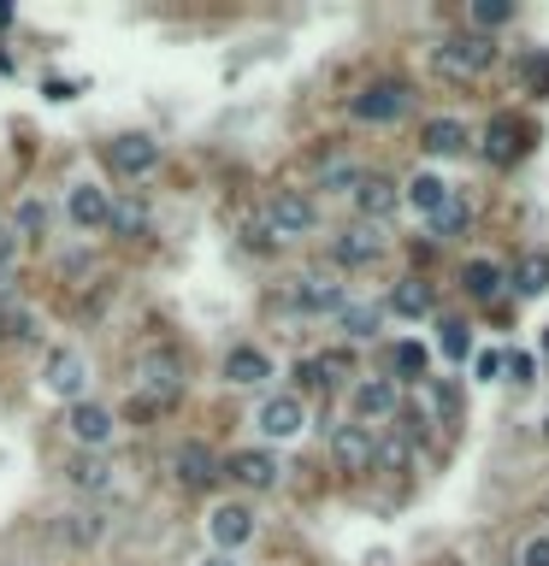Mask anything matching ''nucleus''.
I'll use <instances>...</instances> for the list:
<instances>
[{"label": "nucleus", "instance_id": "f257e3e1", "mask_svg": "<svg viewBox=\"0 0 549 566\" xmlns=\"http://www.w3.org/2000/svg\"><path fill=\"white\" fill-rule=\"evenodd\" d=\"M490 65H497V41L490 36H443L438 41V71L443 77L473 83V77H485Z\"/></svg>", "mask_w": 549, "mask_h": 566}, {"label": "nucleus", "instance_id": "f03ea898", "mask_svg": "<svg viewBox=\"0 0 549 566\" xmlns=\"http://www.w3.org/2000/svg\"><path fill=\"white\" fill-rule=\"evenodd\" d=\"M107 159H112V171H124V178H142V171L160 166V142L142 136V130H130V136L107 142Z\"/></svg>", "mask_w": 549, "mask_h": 566}, {"label": "nucleus", "instance_id": "7ed1b4c3", "mask_svg": "<svg viewBox=\"0 0 549 566\" xmlns=\"http://www.w3.org/2000/svg\"><path fill=\"white\" fill-rule=\"evenodd\" d=\"M402 112H408V83H372V89L355 95V119L367 124H390Z\"/></svg>", "mask_w": 549, "mask_h": 566}, {"label": "nucleus", "instance_id": "20e7f679", "mask_svg": "<svg viewBox=\"0 0 549 566\" xmlns=\"http://www.w3.org/2000/svg\"><path fill=\"white\" fill-rule=\"evenodd\" d=\"M331 460H337L343 472H372L379 467V448H372L367 425H337L331 431Z\"/></svg>", "mask_w": 549, "mask_h": 566}, {"label": "nucleus", "instance_id": "39448f33", "mask_svg": "<svg viewBox=\"0 0 549 566\" xmlns=\"http://www.w3.org/2000/svg\"><path fill=\"white\" fill-rule=\"evenodd\" d=\"M290 301L301 313H343L349 301H343V284L325 278V272H313V278H296L290 284Z\"/></svg>", "mask_w": 549, "mask_h": 566}, {"label": "nucleus", "instance_id": "423d86ee", "mask_svg": "<svg viewBox=\"0 0 549 566\" xmlns=\"http://www.w3.org/2000/svg\"><path fill=\"white\" fill-rule=\"evenodd\" d=\"M266 225L278 230V237H301V230H313V201L296 195V189H278L266 207Z\"/></svg>", "mask_w": 549, "mask_h": 566}, {"label": "nucleus", "instance_id": "0eeeda50", "mask_svg": "<svg viewBox=\"0 0 549 566\" xmlns=\"http://www.w3.org/2000/svg\"><path fill=\"white\" fill-rule=\"evenodd\" d=\"M65 431L83 448H107L112 443V413L95 408V401H77V408H65Z\"/></svg>", "mask_w": 549, "mask_h": 566}, {"label": "nucleus", "instance_id": "6e6552de", "mask_svg": "<svg viewBox=\"0 0 549 566\" xmlns=\"http://www.w3.org/2000/svg\"><path fill=\"white\" fill-rule=\"evenodd\" d=\"M379 254H384V237L372 225H349L337 242H331V260H337V266H372Z\"/></svg>", "mask_w": 549, "mask_h": 566}, {"label": "nucleus", "instance_id": "1a4fd4ad", "mask_svg": "<svg viewBox=\"0 0 549 566\" xmlns=\"http://www.w3.org/2000/svg\"><path fill=\"white\" fill-rule=\"evenodd\" d=\"M136 377H142V389H148V396L171 401V396L183 389V360H178V354H142Z\"/></svg>", "mask_w": 549, "mask_h": 566}, {"label": "nucleus", "instance_id": "9d476101", "mask_svg": "<svg viewBox=\"0 0 549 566\" xmlns=\"http://www.w3.org/2000/svg\"><path fill=\"white\" fill-rule=\"evenodd\" d=\"M301 425H308V401L301 396H272L260 408V431L266 437H301Z\"/></svg>", "mask_w": 549, "mask_h": 566}, {"label": "nucleus", "instance_id": "9b49d317", "mask_svg": "<svg viewBox=\"0 0 549 566\" xmlns=\"http://www.w3.org/2000/svg\"><path fill=\"white\" fill-rule=\"evenodd\" d=\"M171 467H178V478H183V484H190V490H207V484H219V478H225L207 443H183Z\"/></svg>", "mask_w": 549, "mask_h": 566}, {"label": "nucleus", "instance_id": "f8f14e48", "mask_svg": "<svg viewBox=\"0 0 549 566\" xmlns=\"http://www.w3.org/2000/svg\"><path fill=\"white\" fill-rule=\"evenodd\" d=\"M355 408L367 413V419H390L402 408V389H396V377H367V384L355 389Z\"/></svg>", "mask_w": 549, "mask_h": 566}, {"label": "nucleus", "instance_id": "ddd939ff", "mask_svg": "<svg viewBox=\"0 0 549 566\" xmlns=\"http://www.w3.org/2000/svg\"><path fill=\"white\" fill-rule=\"evenodd\" d=\"M48 389H53V396H71V408H77V396H83V360L71 354V348H53V354H48Z\"/></svg>", "mask_w": 549, "mask_h": 566}, {"label": "nucleus", "instance_id": "4468645a", "mask_svg": "<svg viewBox=\"0 0 549 566\" xmlns=\"http://www.w3.org/2000/svg\"><path fill=\"white\" fill-rule=\"evenodd\" d=\"M230 478L249 484V490H272L278 484V460L260 455V448H242V455H230Z\"/></svg>", "mask_w": 549, "mask_h": 566}, {"label": "nucleus", "instance_id": "2eb2a0df", "mask_svg": "<svg viewBox=\"0 0 549 566\" xmlns=\"http://www.w3.org/2000/svg\"><path fill=\"white\" fill-rule=\"evenodd\" d=\"M355 207H360V219H367V225L390 219V213H396V183H390V178H372V171H367V183H360Z\"/></svg>", "mask_w": 549, "mask_h": 566}, {"label": "nucleus", "instance_id": "dca6fc26", "mask_svg": "<svg viewBox=\"0 0 549 566\" xmlns=\"http://www.w3.org/2000/svg\"><path fill=\"white\" fill-rule=\"evenodd\" d=\"M225 377H230V384H266L272 360L260 354L254 342H242V348H230V354H225Z\"/></svg>", "mask_w": 549, "mask_h": 566}, {"label": "nucleus", "instance_id": "f3484780", "mask_svg": "<svg viewBox=\"0 0 549 566\" xmlns=\"http://www.w3.org/2000/svg\"><path fill=\"white\" fill-rule=\"evenodd\" d=\"M520 148H526V124H520V119H497V124L485 130V154L497 159V166L520 159Z\"/></svg>", "mask_w": 549, "mask_h": 566}, {"label": "nucleus", "instance_id": "a211bd4d", "mask_svg": "<svg viewBox=\"0 0 549 566\" xmlns=\"http://www.w3.org/2000/svg\"><path fill=\"white\" fill-rule=\"evenodd\" d=\"M71 219H77L83 230H95V225H112V201L100 195L95 183H77V189H71Z\"/></svg>", "mask_w": 549, "mask_h": 566}, {"label": "nucleus", "instance_id": "6ab92c4d", "mask_svg": "<svg viewBox=\"0 0 549 566\" xmlns=\"http://www.w3.org/2000/svg\"><path fill=\"white\" fill-rule=\"evenodd\" d=\"M502 284H509V272H502L497 260H473V266L461 272V289H467L473 301H490V296H502Z\"/></svg>", "mask_w": 549, "mask_h": 566}, {"label": "nucleus", "instance_id": "aec40b11", "mask_svg": "<svg viewBox=\"0 0 549 566\" xmlns=\"http://www.w3.org/2000/svg\"><path fill=\"white\" fill-rule=\"evenodd\" d=\"M249 537H254L249 507H219V514H213V543H219V549H242Z\"/></svg>", "mask_w": 549, "mask_h": 566}, {"label": "nucleus", "instance_id": "412c9836", "mask_svg": "<svg viewBox=\"0 0 549 566\" xmlns=\"http://www.w3.org/2000/svg\"><path fill=\"white\" fill-rule=\"evenodd\" d=\"M420 148H426V154H438V159H455L461 148H467V124H461V119H438V124H426Z\"/></svg>", "mask_w": 549, "mask_h": 566}, {"label": "nucleus", "instance_id": "4be33fe9", "mask_svg": "<svg viewBox=\"0 0 549 566\" xmlns=\"http://www.w3.org/2000/svg\"><path fill=\"white\" fill-rule=\"evenodd\" d=\"M65 478L83 490V496H100V490H112V467H107L100 455H77V460L65 467Z\"/></svg>", "mask_w": 549, "mask_h": 566}, {"label": "nucleus", "instance_id": "5701e85b", "mask_svg": "<svg viewBox=\"0 0 549 566\" xmlns=\"http://www.w3.org/2000/svg\"><path fill=\"white\" fill-rule=\"evenodd\" d=\"M408 201H414V207L426 213V219H438V213H443V207H450V201H455V189L443 183V178H414V183H408Z\"/></svg>", "mask_w": 549, "mask_h": 566}, {"label": "nucleus", "instance_id": "b1692460", "mask_svg": "<svg viewBox=\"0 0 549 566\" xmlns=\"http://www.w3.org/2000/svg\"><path fill=\"white\" fill-rule=\"evenodd\" d=\"M390 308H396V313H408V318L431 313V284H426V278H402L396 289H390Z\"/></svg>", "mask_w": 549, "mask_h": 566}, {"label": "nucleus", "instance_id": "393cba45", "mask_svg": "<svg viewBox=\"0 0 549 566\" xmlns=\"http://www.w3.org/2000/svg\"><path fill=\"white\" fill-rule=\"evenodd\" d=\"M337 318H343V330H349L355 342H367L372 330H379V308H372V301H349V308H343Z\"/></svg>", "mask_w": 549, "mask_h": 566}, {"label": "nucleus", "instance_id": "a878e982", "mask_svg": "<svg viewBox=\"0 0 549 566\" xmlns=\"http://www.w3.org/2000/svg\"><path fill=\"white\" fill-rule=\"evenodd\" d=\"M60 537H71V543H95V537H100V514H89V507L65 514L60 519Z\"/></svg>", "mask_w": 549, "mask_h": 566}, {"label": "nucleus", "instance_id": "bb28decb", "mask_svg": "<svg viewBox=\"0 0 549 566\" xmlns=\"http://www.w3.org/2000/svg\"><path fill=\"white\" fill-rule=\"evenodd\" d=\"M112 230H119V237H142V230H148V213H142L136 201H112Z\"/></svg>", "mask_w": 549, "mask_h": 566}, {"label": "nucleus", "instance_id": "cd10ccee", "mask_svg": "<svg viewBox=\"0 0 549 566\" xmlns=\"http://www.w3.org/2000/svg\"><path fill=\"white\" fill-rule=\"evenodd\" d=\"M514 289L520 296H544L549 289V260H526V266L514 272Z\"/></svg>", "mask_w": 549, "mask_h": 566}, {"label": "nucleus", "instance_id": "c85d7f7f", "mask_svg": "<svg viewBox=\"0 0 549 566\" xmlns=\"http://www.w3.org/2000/svg\"><path fill=\"white\" fill-rule=\"evenodd\" d=\"M509 19H514L509 0H473V24H479V31H497V24H509Z\"/></svg>", "mask_w": 549, "mask_h": 566}, {"label": "nucleus", "instance_id": "c756f323", "mask_svg": "<svg viewBox=\"0 0 549 566\" xmlns=\"http://www.w3.org/2000/svg\"><path fill=\"white\" fill-rule=\"evenodd\" d=\"M461 230H467V207H461V201H450V207L431 219V237H461Z\"/></svg>", "mask_w": 549, "mask_h": 566}, {"label": "nucleus", "instance_id": "7c9ffc66", "mask_svg": "<svg viewBox=\"0 0 549 566\" xmlns=\"http://www.w3.org/2000/svg\"><path fill=\"white\" fill-rule=\"evenodd\" d=\"M396 372L402 377H420L426 372V348L420 342H396Z\"/></svg>", "mask_w": 549, "mask_h": 566}, {"label": "nucleus", "instance_id": "2f4dec72", "mask_svg": "<svg viewBox=\"0 0 549 566\" xmlns=\"http://www.w3.org/2000/svg\"><path fill=\"white\" fill-rule=\"evenodd\" d=\"M242 242H249V249H260V254H266V249H278V230H272L266 219H249V225H242Z\"/></svg>", "mask_w": 549, "mask_h": 566}, {"label": "nucleus", "instance_id": "473e14b6", "mask_svg": "<svg viewBox=\"0 0 549 566\" xmlns=\"http://www.w3.org/2000/svg\"><path fill=\"white\" fill-rule=\"evenodd\" d=\"M467 348H473L467 325H455V318H450V325H443V354H450V360H461V354H467Z\"/></svg>", "mask_w": 549, "mask_h": 566}, {"label": "nucleus", "instance_id": "72a5a7b5", "mask_svg": "<svg viewBox=\"0 0 549 566\" xmlns=\"http://www.w3.org/2000/svg\"><path fill=\"white\" fill-rule=\"evenodd\" d=\"M41 225H48V213H41V201H24V207H19V230H24V237H36Z\"/></svg>", "mask_w": 549, "mask_h": 566}, {"label": "nucleus", "instance_id": "f704fd0d", "mask_svg": "<svg viewBox=\"0 0 549 566\" xmlns=\"http://www.w3.org/2000/svg\"><path fill=\"white\" fill-rule=\"evenodd\" d=\"M12 260H19V230H12V225H0V272H7Z\"/></svg>", "mask_w": 549, "mask_h": 566}, {"label": "nucleus", "instance_id": "c9c22d12", "mask_svg": "<svg viewBox=\"0 0 549 566\" xmlns=\"http://www.w3.org/2000/svg\"><path fill=\"white\" fill-rule=\"evenodd\" d=\"M7 337H19V342H31V337H36V325H31V313H7Z\"/></svg>", "mask_w": 549, "mask_h": 566}, {"label": "nucleus", "instance_id": "e433bc0d", "mask_svg": "<svg viewBox=\"0 0 549 566\" xmlns=\"http://www.w3.org/2000/svg\"><path fill=\"white\" fill-rule=\"evenodd\" d=\"M520 566H549V537H538V543H526V555H520Z\"/></svg>", "mask_w": 549, "mask_h": 566}, {"label": "nucleus", "instance_id": "4c0bfd02", "mask_svg": "<svg viewBox=\"0 0 549 566\" xmlns=\"http://www.w3.org/2000/svg\"><path fill=\"white\" fill-rule=\"evenodd\" d=\"M502 366H509V354H497V348H485V354H479V377H497Z\"/></svg>", "mask_w": 549, "mask_h": 566}, {"label": "nucleus", "instance_id": "58836bf2", "mask_svg": "<svg viewBox=\"0 0 549 566\" xmlns=\"http://www.w3.org/2000/svg\"><path fill=\"white\" fill-rule=\"evenodd\" d=\"M201 566H237V561H230V555H213V561H201Z\"/></svg>", "mask_w": 549, "mask_h": 566}, {"label": "nucleus", "instance_id": "ea45409f", "mask_svg": "<svg viewBox=\"0 0 549 566\" xmlns=\"http://www.w3.org/2000/svg\"><path fill=\"white\" fill-rule=\"evenodd\" d=\"M0 24H12V7H0Z\"/></svg>", "mask_w": 549, "mask_h": 566}]
</instances>
